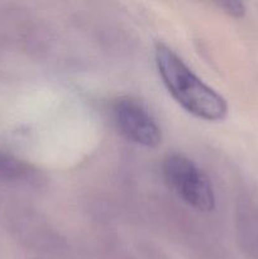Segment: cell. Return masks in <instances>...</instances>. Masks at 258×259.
Segmentation results:
<instances>
[{
  "label": "cell",
  "instance_id": "1",
  "mask_svg": "<svg viewBox=\"0 0 258 259\" xmlns=\"http://www.w3.org/2000/svg\"><path fill=\"white\" fill-rule=\"evenodd\" d=\"M154 62L167 91L187 113L206 121L227 116L225 99L197 77L168 46L156 43Z\"/></svg>",
  "mask_w": 258,
  "mask_h": 259
},
{
  "label": "cell",
  "instance_id": "2",
  "mask_svg": "<svg viewBox=\"0 0 258 259\" xmlns=\"http://www.w3.org/2000/svg\"><path fill=\"white\" fill-rule=\"evenodd\" d=\"M163 177L175 194L199 211L209 212L215 207L211 181L189 157L172 153L164 158Z\"/></svg>",
  "mask_w": 258,
  "mask_h": 259
},
{
  "label": "cell",
  "instance_id": "3",
  "mask_svg": "<svg viewBox=\"0 0 258 259\" xmlns=\"http://www.w3.org/2000/svg\"><path fill=\"white\" fill-rule=\"evenodd\" d=\"M111 114L119 132L133 143L146 148H156L161 144V128L146 106L138 100L129 96L116 99Z\"/></svg>",
  "mask_w": 258,
  "mask_h": 259
},
{
  "label": "cell",
  "instance_id": "4",
  "mask_svg": "<svg viewBox=\"0 0 258 259\" xmlns=\"http://www.w3.org/2000/svg\"><path fill=\"white\" fill-rule=\"evenodd\" d=\"M35 171L30 164L13 154L0 151V182L17 184L29 181L34 177Z\"/></svg>",
  "mask_w": 258,
  "mask_h": 259
},
{
  "label": "cell",
  "instance_id": "5",
  "mask_svg": "<svg viewBox=\"0 0 258 259\" xmlns=\"http://www.w3.org/2000/svg\"><path fill=\"white\" fill-rule=\"evenodd\" d=\"M219 8H222L225 13L235 18H240L244 15L245 7L242 2H234V0H227V2L218 3Z\"/></svg>",
  "mask_w": 258,
  "mask_h": 259
}]
</instances>
